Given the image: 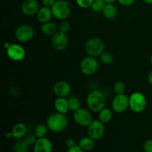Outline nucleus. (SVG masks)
Returning <instances> with one entry per match:
<instances>
[{
  "label": "nucleus",
  "instance_id": "obj_1",
  "mask_svg": "<svg viewBox=\"0 0 152 152\" xmlns=\"http://www.w3.org/2000/svg\"><path fill=\"white\" fill-rule=\"evenodd\" d=\"M68 119L65 114L61 113H53L48 117L46 125L51 132L59 133L65 130L68 126Z\"/></svg>",
  "mask_w": 152,
  "mask_h": 152
},
{
  "label": "nucleus",
  "instance_id": "obj_2",
  "mask_svg": "<svg viewBox=\"0 0 152 152\" xmlns=\"http://www.w3.org/2000/svg\"><path fill=\"white\" fill-rule=\"evenodd\" d=\"M86 103L89 110L99 113L103 109L106 104V99L103 94L98 90L91 91L86 97Z\"/></svg>",
  "mask_w": 152,
  "mask_h": 152
},
{
  "label": "nucleus",
  "instance_id": "obj_3",
  "mask_svg": "<svg viewBox=\"0 0 152 152\" xmlns=\"http://www.w3.org/2000/svg\"><path fill=\"white\" fill-rule=\"evenodd\" d=\"M85 50L88 56L97 57L105 50V43L98 37H92L86 42L85 45Z\"/></svg>",
  "mask_w": 152,
  "mask_h": 152
},
{
  "label": "nucleus",
  "instance_id": "obj_4",
  "mask_svg": "<svg viewBox=\"0 0 152 152\" xmlns=\"http://www.w3.org/2000/svg\"><path fill=\"white\" fill-rule=\"evenodd\" d=\"M53 16L59 20H65L71 13V6L66 0H57L51 7Z\"/></svg>",
  "mask_w": 152,
  "mask_h": 152
},
{
  "label": "nucleus",
  "instance_id": "obj_5",
  "mask_svg": "<svg viewBox=\"0 0 152 152\" xmlns=\"http://www.w3.org/2000/svg\"><path fill=\"white\" fill-rule=\"evenodd\" d=\"M146 98L141 92H134L129 96V108L133 112H142L146 107Z\"/></svg>",
  "mask_w": 152,
  "mask_h": 152
},
{
  "label": "nucleus",
  "instance_id": "obj_6",
  "mask_svg": "<svg viewBox=\"0 0 152 152\" xmlns=\"http://www.w3.org/2000/svg\"><path fill=\"white\" fill-rule=\"evenodd\" d=\"M99 62L96 57L88 56L82 60L80 63V71L86 76H91L97 71Z\"/></svg>",
  "mask_w": 152,
  "mask_h": 152
},
{
  "label": "nucleus",
  "instance_id": "obj_7",
  "mask_svg": "<svg viewBox=\"0 0 152 152\" xmlns=\"http://www.w3.org/2000/svg\"><path fill=\"white\" fill-rule=\"evenodd\" d=\"M34 35V28L28 25H22L15 31V37L18 42L26 43L31 41Z\"/></svg>",
  "mask_w": 152,
  "mask_h": 152
},
{
  "label": "nucleus",
  "instance_id": "obj_8",
  "mask_svg": "<svg viewBox=\"0 0 152 152\" xmlns=\"http://www.w3.org/2000/svg\"><path fill=\"white\" fill-rule=\"evenodd\" d=\"M69 39L65 33L58 31L51 37V45L53 49L58 51H62L68 48Z\"/></svg>",
  "mask_w": 152,
  "mask_h": 152
},
{
  "label": "nucleus",
  "instance_id": "obj_9",
  "mask_svg": "<svg viewBox=\"0 0 152 152\" xmlns=\"http://www.w3.org/2000/svg\"><path fill=\"white\" fill-rule=\"evenodd\" d=\"M104 132H105L104 123H102L99 120H93L92 123L88 126V136L94 140L101 139L103 136Z\"/></svg>",
  "mask_w": 152,
  "mask_h": 152
},
{
  "label": "nucleus",
  "instance_id": "obj_10",
  "mask_svg": "<svg viewBox=\"0 0 152 152\" xmlns=\"http://www.w3.org/2000/svg\"><path fill=\"white\" fill-rule=\"evenodd\" d=\"M111 107L114 112L123 113L129 107V97L125 94H116L113 99Z\"/></svg>",
  "mask_w": 152,
  "mask_h": 152
},
{
  "label": "nucleus",
  "instance_id": "obj_11",
  "mask_svg": "<svg viewBox=\"0 0 152 152\" xmlns=\"http://www.w3.org/2000/svg\"><path fill=\"white\" fill-rule=\"evenodd\" d=\"M73 117L77 125L83 127H88L93 121L91 114L88 110L81 108L74 111Z\"/></svg>",
  "mask_w": 152,
  "mask_h": 152
},
{
  "label": "nucleus",
  "instance_id": "obj_12",
  "mask_svg": "<svg viewBox=\"0 0 152 152\" xmlns=\"http://www.w3.org/2000/svg\"><path fill=\"white\" fill-rule=\"evenodd\" d=\"M7 56L14 62H20L25 57V50L22 46L18 44H11L6 50Z\"/></svg>",
  "mask_w": 152,
  "mask_h": 152
},
{
  "label": "nucleus",
  "instance_id": "obj_13",
  "mask_svg": "<svg viewBox=\"0 0 152 152\" xmlns=\"http://www.w3.org/2000/svg\"><path fill=\"white\" fill-rule=\"evenodd\" d=\"M53 91L57 97L66 98L71 94V87L68 82L65 80H60L55 83Z\"/></svg>",
  "mask_w": 152,
  "mask_h": 152
},
{
  "label": "nucleus",
  "instance_id": "obj_14",
  "mask_svg": "<svg viewBox=\"0 0 152 152\" xmlns=\"http://www.w3.org/2000/svg\"><path fill=\"white\" fill-rule=\"evenodd\" d=\"M39 9L37 0H24L21 4V10L25 16H31L37 14Z\"/></svg>",
  "mask_w": 152,
  "mask_h": 152
},
{
  "label": "nucleus",
  "instance_id": "obj_15",
  "mask_svg": "<svg viewBox=\"0 0 152 152\" xmlns=\"http://www.w3.org/2000/svg\"><path fill=\"white\" fill-rule=\"evenodd\" d=\"M53 144L49 139L45 137L38 138L34 145V152H52Z\"/></svg>",
  "mask_w": 152,
  "mask_h": 152
},
{
  "label": "nucleus",
  "instance_id": "obj_16",
  "mask_svg": "<svg viewBox=\"0 0 152 152\" xmlns=\"http://www.w3.org/2000/svg\"><path fill=\"white\" fill-rule=\"evenodd\" d=\"M37 16V19L40 23L43 24L45 23V22H50V19L53 16V13H52L51 7H45V6H43V7H39L38 12L36 14Z\"/></svg>",
  "mask_w": 152,
  "mask_h": 152
},
{
  "label": "nucleus",
  "instance_id": "obj_17",
  "mask_svg": "<svg viewBox=\"0 0 152 152\" xmlns=\"http://www.w3.org/2000/svg\"><path fill=\"white\" fill-rule=\"evenodd\" d=\"M54 108L56 112L66 114L70 111L68 100L64 97H57L54 102Z\"/></svg>",
  "mask_w": 152,
  "mask_h": 152
},
{
  "label": "nucleus",
  "instance_id": "obj_18",
  "mask_svg": "<svg viewBox=\"0 0 152 152\" xmlns=\"http://www.w3.org/2000/svg\"><path fill=\"white\" fill-rule=\"evenodd\" d=\"M117 8L113 3H108L105 4L103 10H102V14L105 16V18L108 19H113L117 16Z\"/></svg>",
  "mask_w": 152,
  "mask_h": 152
},
{
  "label": "nucleus",
  "instance_id": "obj_19",
  "mask_svg": "<svg viewBox=\"0 0 152 152\" xmlns=\"http://www.w3.org/2000/svg\"><path fill=\"white\" fill-rule=\"evenodd\" d=\"M26 126H25L24 123H22L16 124L14 127L13 128V129H12V133H13V137L16 140L22 139L25 136V134H26Z\"/></svg>",
  "mask_w": 152,
  "mask_h": 152
},
{
  "label": "nucleus",
  "instance_id": "obj_20",
  "mask_svg": "<svg viewBox=\"0 0 152 152\" xmlns=\"http://www.w3.org/2000/svg\"><path fill=\"white\" fill-rule=\"evenodd\" d=\"M41 31L43 34L46 36H53L58 31V27L56 24L51 22H48L42 24Z\"/></svg>",
  "mask_w": 152,
  "mask_h": 152
},
{
  "label": "nucleus",
  "instance_id": "obj_21",
  "mask_svg": "<svg viewBox=\"0 0 152 152\" xmlns=\"http://www.w3.org/2000/svg\"><path fill=\"white\" fill-rule=\"evenodd\" d=\"M94 140L91 138L90 137H86L82 138L79 142V145L83 149V151H90L94 149L95 146Z\"/></svg>",
  "mask_w": 152,
  "mask_h": 152
},
{
  "label": "nucleus",
  "instance_id": "obj_22",
  "mask_svg": "<svg viewBox=\"0 0 152 152\" xmlns=\"http://www.w3.org/2000/svg\"><path fill=\"white\" fill-rule=\"evenodd\" d=\"M113 113L111 109L108 108H104L99 112V120L102 123H108L112 119Z\"/></svg>",
  "mask_w": 152,
  "mask_h": 152
},
{
  "label": "nucleus",
  "instance_id": "obj_23",
  "mask_svg": "<svg viewBox=\"0 0 152 152\" xmlns=\"http://www.w3.org/2000/svg\"><path fill=\"white\" fill-rule=\"evenodd\" d=\"M28 146L29 145L25 142V139L17 140L13 145V152H27L28 150Z\"/></svg>",
  "mask_w": 152,
  "mask_h": 152
},
{
  "label": "nucleus",
  "instance_id": "obj_24",
  "mask_svg": "<svg viewBox=\"0 0 152 152\" xmlns=\"http://www.w3.org/2000/svg\"><path fill=\"white\" fill-rule=\"evenodd\" d=\"M48 127L47 125L43 124V123H39L36 126L35 129H34V134L37 138H42L45 137V135L47 134L48 130Z\"/></svg>",
  "mask_w": 152,
  "mask_h": 152
},
{
  "label": "nucleus",
  "instance_id": "obj_25",
  "mask_svg": "<svg viewBox=\"0 0 152 152\" xmlns=\"http://www.w3.org/2000/svg\"><path fill=\"white\" fill-rule=\"evenodd\" d=\"M101 62L105 65H111L114 62V58L112 53L109 51H105L104 50L102 54L99 56Z\"/></svg>",
  "mask_w": 152,
  "mask_h": 152
},
{
  "label": "nucleus",
  "instance_id": "obj_26",
  "mask_svg": "<svg viewBox=\"0 0 152 152\" xmlns=\"http://www.w3.org/2000/svg\"><path fill=\"white\" fill-rule=\"evenodd\" d=\"M105 4L106 3L104 0H94L91 6V8L94 12L99 13V12H102Z\"/></svg>",
  "mask_w": 152,
  "mask_h": 152
},
{
  "label": "nucleus",
  "instance_id": "obj_27",
  "mask_svg": "<svg viewBox=\"0 0 152 152\" xmlns=\"http://www.w3.org/2000/svg\"><path fill=\"white\" fill-rule=\"evenodd\" d=\"M68 100V105H69L70 111L74 112V111L80 109V106H81V103H80V101L79 100L77 97L72 96V97L69 98Z\"/></svg>",
  "mask_w": 152,
  "mask_h": 152
},
{
  "label": "nucleus",
  "instance_id": "obj_28",
  "mask_svg": "<svg viewBox=\"0 0 152 152\" xmlns=\"http://www.w3.org/2000/svg\"><path fill=\"white\" fill-rule=\"evenodd\" d=\"M114 91L116 94H123L126 91V85L123 81H117L114 85Z\"/></svg>",
  "mask_w": 152,
  "mask_h": 152
},
{
  "label": "nucleus",
  "instance_id": "obj_29",
  "mask_svg": "<svg viewBox=\"0 0 152 152\" xmlns=\"http://www.w3.org/2000/svg\"><path fill=\"white\" fill-rule=\"evenodd\" d=\"M70 28H71V25L69 22L66 20H62V22L59 23V26H58V31L66 34L67 32L69 31Z\"/></svg>",
  "mask_w": 152,
  "mask_h": 152
},
{
  "label": "nucleus",
  "instance_id": "obj_30",
  "mask_svg": "<svg viewBox=\"0 0 152 152\" xmlns=\"http://www.w3.org/2000/svg\"><path fill=\"white\" fill-rule=\"evenodd\" d=\"M94 0H76L77 5L83 9H87L91 7Z\"/></svg>",
  "mask_w": 152,
  "mask_h": 152
},
{
  "label": "nucleus",
  "instance_id": "obj_31",
  "mask_svg": "<svg viewBox=\"0 0 152 152\" xmlns=\"http://www.w3.org/2000/svg\"><path fill=\"white\" fill-rule=\"evenodd\" d=\"M25 140V142L28 144L29 145H33L36 143L37 140V137L36 136L35 134H28L27 136H25V137L24 138Z\"/></svg>",
  "mask_w": 152,
  "mask_h": 152
},
{
  "label": "nucleus",
  "instance_id": "obj_32",
  "mask_svg": "<svg viewBox=\"0 0 152 152\" xmlns=\"http://www.w3.org/2000/svg\"><path fill=\"white\" fill-rule=\"evenodd\" d=\"M143 149L145 152H152V139L147 140L144 142Z\"/></svg>",
  "mask_w": 152,
  "mask_h": 152
},
{
  "label": "nucleus",
  "instance_id": "obj_33",
  "mask_svg": "<svg viewBox=\"0 0 152 152\" xmlns=\"http://www.w3.org/2000/svg\"><path fill=\"white\" fill-rule=\"evenodd\" d=\"M118 2L123 6H130L136 1V0H117Z\"/></svg>",
  "mask_w": 152,
  "mask_h": 152
},
{
  "label": "nucleus",
  "instance_id": "obj_34",
  "mask_svg": "<svg viewBox=\"0 0 152 152\" xmlns=\"http://www.w3.org/2000/svg\"><path fill=\"white\" fill-rule=\"evenodd\" d=\"M56 2V0H42L43 6L48 7H52V6Z\"/></svg>",
  "mask_w": 152,
  "mask_h": 152
},
{
  "label": "nucleus",
  "instance_id": "obj_35",
  "mask_svg": "<svg viewBox=\"0 0 152 152\" xmlns=\"http://www.w3.org/2000/svg\"><path fill=\"white\" fill-rule=\"evenodd\" d=\"M65 145H66L68 148H71V147L76 145L75 140H74L73 138H68V139L65 140Z\"/></svg>",
  "mask_w": 152,
  "mask_h": 152
},
{
  "label": "nucleus",
  "instance_id": "obj_36",
  "mask_svg": "<svg viewBox=\"0 0 152 152\" xmlns=\"http://www.w3.org/2000/svg\"><path fill=\"white\" fill-rule=\"evenodd\" d=\"M68 152H83V149L80 147L79 145H76L74 146L71 147V148H68Z\"/></svg>",
  "mask_w": 152,
  "mask_h": 152
},
{
  "label": "nucleus",
  "instance_id": "obj_37",
  "mask_svg": "<svg viewBox=\"0 0 152 152\" xmlns=\"http://www.w3.org/2000/svg\"><path fill=\"white\" fill-rule=\"evenodd\" d=\"M10 94L11 95H13V96H18L17 94H20V91H19V89L16 87H12L10 88Z\"/></svg>",
  "mask_w": 152,
  "mask_h": 152
},
{
  "label": "nucleus",
  "instance_id": "obj_38",
  "mask_svg": "<svg viewBox=\"0 0 152 152\" xmlns=\"http://www.w3.org/2000/svg\"><path fill=\"white\" fill-rule=\"evenodd\" d=\"M148 83H149L151 86H152V70L148 73Z\"/></svg>",
  "mask_w": 152,
  "mask_h": 152
},
{
  "label": "nucleus",
  "instance_id": "obj_39",
  "mask_svg": "<svg viewBox=\"0 0 152 152\" xmlns=\"http://www.w3.org/2000/svg\"><path fill=\"white\" fill-rule=\"evenodd\" d=\"M5 136H6V137L8 138V139H10V138L13 137V133H12V132H7V133H6V134H5Z\"/></svg>",
  "mask_w": 152,
  "mask_h": 152
},
{
  "label": "nucleus",
  "instance_id": "obj_40",
  "mask_svg": "<svg viewBox=\"0 0 152 152\" xmlns=\"http://www.w3.org/2000/svg\"><path fill=\"white\" fill-rule=\"evenodd\" d=\"M10 45H11V44H10V43H9V42L4 43V48L6 49V50H7V48H9V47H10Z\"/></svg>",
  "mask_w": 152,
  "mask_h": 152
},
{
  "label": "nucleus",
  "instance_id": "obj_41",
  "mask_svg": "<svg viewBox=\"0 0 152 152\" xmlns=\"http://www.w3.org/2000/svg\"><path fill=\"white\" fill-rule=\"evenodd\" d=\"M105 1L106 4H108V3H114L116 0H104Z\"/></svg>",
  "mask_w": 152,
  "mask_h": 152
},
{
  "label": "nucleus",
  "instance_id": "obj_42",
  "mask_svg": "<svg viewBox=\"0 0 152 152\" xmlns=\"http://www.w3.org/2000/svg\"><path fill=\"white\" fill-rule=\"evenodd\" d=\"M144 2L148 4H152V0H143Z\"/></svg>",
  "mask_w": 152,
  "mask_h": 152
},
{
  "label": "nucleus",
  "instance_id": "obj_43",
  "mask_svg": "<svg viewBox=\"0 0 152 152\" xmlns=\"http://www.w3.org/2000/svg\"><path fill=\"white\" fill-rule=\"evenodd\" d=\"M149 61H150V63L151 64V65H152V53H151V56H150V58H149Z\"/></svg>",
  "mask_w": 152,
  "mask_h": 152
}]
</instances>
